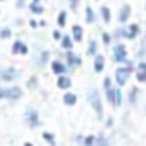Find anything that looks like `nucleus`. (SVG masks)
Segmentation results:
<instances>
[{
    "instance_id": "obj_10",
    "label": "nucleus",
    "mask_w": 146,
    "mask_h": 146,
    "mask_svg": "<svg viewBox=\"0 0 146 146\" xmlns=\"http://www.w3.org/2000/svg\"><path fill=\"white\" fill-rule=\"evenodd\" d=\"M104 66H106V60L102 54H95V60H94V70L95 73H102L104 72Z\"/></svg>"
},
{
    "instance_id": "obj_15",
    "label": "nucleus",
    "mask_w": 146,
    "mask_h": 146,
    "mask_svg": "<svg viewBox=\"0 0 146 146\" xmlns=\"http://www.w3.org/2000/svg\"><path fill=\"white\" fill-rule=\"evenodd\" d=\"M66 60H68V65H70V66H80V65H82V60H80V56L73 54L70 49H68V53H66Z\"/></svg>"
},
{
    "instance_id": "obj_18",
    "label": "nucleus",
    "mask_w": 146,
    "mask_h": 146,
    "mask_svg": "<svg viewBox=\"0 0 146 146\" xmlns=\"http://www.w3.org/2000/svg\"><path fill=\"white\" fill-rule=\"evenodd\" d=\"M100 15H102V19H104V22H106V24H109L110 19H112L110 9H109V7H106V5H102V7H100Z\"/></svg>"
},
{
    "instance_id": "obj_7",
    "label": "nucleus",
    "mask_w": 146,
    "mask_h": 146,
    "mask_svg": "<svg viewBox=\"0 0 146 146\" xmlns=\"http://www.w3.org/2000/svg\"><path fill=\"white\" fill-rule=\"evenodd\" d=\"M119 33H121V34H119L121 37L134 39V37H138V34H139V26H138V24H131L126 31H119Z\"/></svg>"
},
{
    "instance_id": "obj_3",
    "label": "nucleus",
    "mask_w": 146,
    "mask_h": 146,
    "mask_svg": "<svg viewBox=\"0 0 146 146\" xmlns=\"http://www.w3.org/2000/svg\"><path fill=\"white\" fill-rule=\"evenodd\" d=\"M22 97V88L21 87H9V88H0V99H9V100H17Z\"/></svg>"
},
{
    "instance_id": "obj_37",
    "label": "nucleus",
    "mask_w": 146,
    "mask_h": 146,
    "mask_svg": "<svg viewBox=\"0 0 146 146\" xmlns=\"http://www.w3.org/2000/svg\"><path fill=\"white\" fill-rule=\"evenodd\" d=\"M0 2H2V0H0Z\"/></svg>"
},
{
    "instance_id": "obj_17",
    "label": "nucleus",
    "mask_w": 146,
    "mask_h": 146,
    "mask_svg": "<svg viewBox=\"0 0 146 146\" xmlns=\"http://www.w3.org/2000/svg\"><path fill=\"white\" fill-rule=\"evenodd\" d=\"M27 121H29V126L31 127H36L37 124H39V117H37L36 110H29L27 112Z\"/></svg>"
},
{
    "instance_id": "obj_24",
    "label": "nucleus",
    "mask_w": 146,
    "mask_h": 146,
    "mask_svg": "<svg viewBox=\"0 0 146 146\" xmlns=\"http://www.w3.org/2000/svg\"><path fill=\"white\" fill-rule=\"evenodd\" d=\"M97 41H90V46H88V49H87V54H90V56H95L97 54Z\"/></svg>"
},
{
    "instance_id": "obj_5",
    "label": "nucleus",
    "mask_w": 146,
    "mask_h": 146,
    "mask_svg": "<svg viewBox=\"0 0 146 146\" xmlns=\"http://www.w3.org/2000/svg\"><path fill=\"white\" fill-rule=\"evenodd\" d=\"M104 90H106V95H107V102L110 106H114V102H115V88H114L112 80L109 76L104 78Z\"/></svg>"
},
{
    "instance_id": "obj_11",
    "label": "nucleus",
    "mask_w": 146,
    "mask_h": 146,
    "mask_svg": "<svg viewBox=\"0 0 146 146\" xmlns=\"http://www.w3.org/2000/svg\"><path fill=\"white\" fill-rule=\"evenodd\" d=\"M72 39H73V42H80L83 39V29H82V26L75 24L72 27Z\"/></svg>"
},
{
    "instance_id": "obj_34",
    "label": "nucleus",
    "mask_w": 146,
    "mask_h": 146,
    "mask_svg": "<svg viewBox=\"0 0 146 146\" xmlns=\"http://www.w3.org/2000/svg\"><path fill=\"white\" fill-rule=\"evenodd\" d=\"M29 24H31L33 27H36V26H37V22H36V21H29Z\"/></svg>"
},
{
    "instance_id": "obj_38",
    "label": "nucleus",
    "mask_w": 146,
    "mask_h": 146,
    "mask_svg": "<svg viewBox=\"0 0 146 146\" xmlns=\"http://www.w3.org/2000/svg\"><path fill=\"white\" fill-rule=\"evenodd\" d=\"M145 7H146V5H145Z\"/></svg>"
},
{
    "instance_id": "obj_20",
    "label": "nucleus",
    "mask_w": 146,
    "mask_h": 146,
    "mask_svg": "<svg viewBox=\"0 0 146 146\" xmlns=\"http://www.w3.org/2000/svg\"><path fill=\"white\" fill-rule=\"evenodd\" d=\"M61 46L68 51V49H72L73 48V39L72 36H61Z\"/></svg>"
},
{
    "instance_id": "obj_6",
    "label": "nucleus",
    "mask_w": 146,
    "mask_h": 146,
    "mask_svg": "<svg viewBox=\"0 0 146 146\" xmlns=\"http://www.w3.org/2000/svg\"><path fill=\"white\" fill-rule=\"evenodd\" d=\"M15 78H19V72H17L15 68H12V66L0 72V80H2V82H12V80H15Z\"/></svg>"
},
{
    "instance_id": "obj_26",
    "label": "nucleus",
    "mask_w": 146,
    "mask_h": 146,
    "mask_svg": "<svg viewBox=\"0 0 146 146\" xmlns=\"http://www.w3.org/2000/svg\"><path fill=\"white\" fill-rule=\"evenodd\" d=\"M94 146H109V143H107V139H106L104 136H95Z\"/></svg>"
},
{
    "instance_id": "obj_25",
    "label": "nucleus",
    "mask_w": 146,
    "mask_h": 146,
    "mask_svg": "<svg viewBox=\"0 0 146 146\" xmlns=\"http://www.w3.org/2000/svg\"><path fill=\"white\" fill-rule=\"evenodd\" d=\"M115 107H121L122 106V92L119 88H115V102H114Z\"/></svg>"
},
{
    "instance_id": "obj_1",
    "label": "nucleus",
    "mask_w": 146,
    "mask_h": 146,
    "mask_svg": "<svg viewBox=\"0 0 146 146\" xmlns=\"http://www.w3.org/2000/svg\"><path fill=\"white\" fill-rule=\"evenodd\" d=\"M131 70H133V65L127 61L126 66H119V68L114 72V80H115V83H117L119 87H124V85L127 83L129 75H131Z\"/></svg>"
},
{
    "instance_id": "obj_21",
    "label": "nucleus",
    "mask_w": 146,
    "mask_h": 146,
    "mask_svg": "<svg viewBox=\"0 0 146 146\" xmlns=\"http://www.w3.org/2000/svg\"><path fill=\"white\" fill-rule=\"evenodd\" d=\"M42 139H44V141H48V145H49V146L56 145V139H54V134H53V133L44 131V133H42Z\"/></svg>"
},
{
    "instance_id": "obj_31",
    "label": "nucleus",
    "mask_w": 146,
    "mask_h": 146,
    "mask_svg": "<svg viewBox=\"0 0 146 146\" xmlns=\"http://www.w3.org/2000/svg\"><path fill=\"white\" fill-rule=\"evenodd\" d=\"M61 36H63V34H61L60 31H54V33H53V39H56V41H60V39H61Z\"/></svg>"
},
{
    "instance_id": "obj_27",
    "label": "nucleus",
    "mask_w": 146,
    "mask_h": 146,
    "mask_svg": "<svg viewBox=\"0 0 146 146\" xmlns=\"http://www.w3.org/2000/svg\"><path fill=\"white\" fill-rule=\"evenodd\" d=\"M94 143H95V136H85L83 138V146H94Z\"/></svg>"
},
{
    "instance_id": "obj_14",
    "label": "nucleus",
    "mask_w": 146,
    "mask_h": 146,
    "mask_svg": "<svg viewBox=\"0 0 146 146\" xmlns=\"http://www.w3.org/2000/svg\"><path fill=\"white\" fill-rule=\"evenodd\" d=\"M51 70L54 75H63V73H66V66L61 63V61H58V60H54L53 63H51Z\"/></svg>"
},
{
    "instance_id": "obj_30",
    "label": "nucleus",
    "mask_w": 146,
    "mask_h": 146,
    "mask_svg": "<svg viewBox=\"0 0 146 146\" xmlns=\"http://www.w3.org/2000/svg\"><path fill=\"white\" fill-rule=\"evenodd\" d=\"M102 41H104L106 46H110V36L107 34V33H102Z\"/></svg>"
},
{
    "instance_id": "obj_29",
    "label": "nucleus",
    "mask_w": 146,
    "mask_h": 146,
    "mask_svg": "<svg viewBox=\"0 0 146 146\" xmlns=\"http://www.w3.org/2000/svg\"><path fill=\"white\" fill-rule=\"evenodd\" d=\"M136 97H138V88L134 87V88L131 90V95H129V102H131V104H136Z\"/></svg>"
},
{
    "instance_id": "obj_12",
    "label": "nucleus",
    "mask_w": 146,
    "mask_h": 146,
    "mask_svg": "<svg viewBox=\"0 0 146 146\" xmlns=\"http://www.w3.org/2000/svg\"><path fill=\"white\" fill-rule=\"evenodd\" d=\"M136 80L145 83L146 82V61H139L138 65V73H136Z\"/></svg>"
},
{
    "instance_id": "obj_2",
    "label": "nucleus",
    "mask_w": 146,
    "mask_h": 146,
    "mask_svg": "<svg viewBox=\"0 0 146 146\" xmlns=\"http://www.w3.org/2000/svg\"><path fill=\"white\" fill-rule=\"evenodd\" d=\"M88 102H90V106L94 107V110L97 112V117L100 119V117L104 115V107H102L100 95H99L97 90H90V94H88Z\"/></svg>"
},
{
    "instance_id": "obj_4",
    "label": "nucleus",
    "mask_w": 146,
    "mask_h": 146,
    "mask_svg": "<svg viewBox=\"0 0 146 146\" xmlns=\"http://www.w3.org/2000/svg\"><path fill=\"white\" fill-rule=\"evenodd\" d=\"M112 54H114V61L117 63H127V49L124 44H115L112 48Z\"/></svg>"
},
{
    "instance_id": "obj_13",
    "label": "nucleus",
    "mask_w": 146,
    "mask_h": 146,
    "mask_svg": "<svg viewBox=\"0 0 146 146\" xmlns=\"http://www.w3.org/2000/svg\"><path fill=\"white\" fill-rule=\"evenodd\" d=\"M129 15H131V7H129V5H122V7H121V12H119V22H121V24L127 22Z\"/></svg>"
},
{
    "instance_id": "obj_19",
    "label": "nucleus",
    "mask_w": 146,
    "mask_h": 146,
    "mask_svg": "<svg viewBox=\"0 0 146 146\" xmlns=\"http://www.w3.org/2000/svg\"><path fill=\"white\" fill-rule=\"evenodd\" d=\"M29 10H31L33 14L39 15V14H42V12H44V7H41V5H39V2H31V3H29Z\"/></svg>"
},
{
    "instance_id": "obj_36",
    "label": "nucleus",
    "mask_w": 146,
    "mask_h": 146,
    "mask_svg": "<svg viewBox=\"0 0 146 146\" xmlns=\"http://www.w3.org/2000/svg\"><path fill=\"white\" fill-rule=\"evenodd\" d=\"M33 2H39V0H33Z\"/></svg>"
},
{
    "instance_id": "obj_22",
    "label": "nucleus",
    "mask_w": 146,
    "mask_h": 146,
    "mask_svg": "<svg viewBox=\"0 0 146 146\" xmlns=\"http://www.w3.org/2000/svg\"><path fill=\"white\" fill-rule=\"evenodd\" d=\"M85 21H87L88 24H92V22L95 21V14H94V9H92V7H87V9H85Z\"/></svg>"
},
{
    "instance_id": "obj_33",
    "label": "nucleus",
    "mask_w": 146,
    "mask_h": 146,
    "mask_svg": "<svg viewBox=\"0 0 146 146\" xmlns=\"http://www.w3.org/2000/svg\"><path fill=\"white\" fill-rule=\"evenodd\" d=\"M24 2H26V0H17V7H19V9L24 7Z\"/></svg>"
},
{
    "instance_id": "obj_23",
    "label": "nucleus",
    "mask_w": 146,
    "mask_h": 146,
    "mask_svg": "<svg viewBox=\"0 0 146 146\" xmlns=\"http://www.w3.org/2000/svg\"><path fill=\"white\" fill-rule=\"evenodd\" d=\"M56 22H58L60 29H63V27H65V24H66V12H65V10H61V12L58 14V19H56Z\"/></svg>"
},
{
    "instance_id": "obj_8",
    "label": "nucleus",
    "mask_w": 146,
    "mask_h": 146,
    "mask_svg": "<svg viewBox=\"0 0 146 146\" xmlns=\"http://www.w3.org/2000/svg\"><path fill=\"white\" fill-rule=\"evenodd\" d=\"M56 85L61 88V90H70V87H72V78L68 76V75H58V80H56Z\"/></svg>"
},
{
    "instance_id": "obj_16",
    "label": "nucleus",
    "mask_w": 146,
    "mask_h": 146,
    "mask_svg": "<svg viewBox=\"0 0 146 146\" xmlns=\"http://www.w3.org/2000/svg\"><path fill=\"white\" fill-rule=\"evenodd\" d=\"M63 104H65V106H68V107L75 106V104H76V95L72 94V92H66V94L63 95Z\"/></svg>"
},
{
    "instance_id": "obj_9",
    "label": "nucleus",
    "mask_w": 146,
    "mask_h": 146,
    "mask_svg": "<svg viewBox=\"0 0 146 146\" xmlns=\"http://www.w3.org/2000/svg\"><path fill=\"white\" fill-rule=\"evenodd\" d=\"M12 53L14 54H27L29 53V48L22 42V41H15L12 44Z\"/></svg>"
},
{
    "instance_id": "obj_35",
    "label": "nucleus",
    "mask_w": 146,
    "mask_h": 146,
    "mask_svg": "<svg viewBox=\"0 0 146 146\" xmlns=\"http://www.w3.org/2000/svg\"><path fill=\"white\" fill-rule=\"evenodd\" d=\"M24 146H34V145H31V143H24Z\"/></svg>"
},
{
    "instance_id": "obj_32",
    "label": "nucleus",
    "mask_w": 146,
    "mask_h": 146,
    "mask_svg": "<svg viewBox=\"0 0 146 146\" xmlns=\"http://www.w3.org/2000/svg\"><path fill=\"white\" fill-rule=\"evenodd\" d=\"M76 3H78V0H70V7H72L73 10L76 9Z\"/></svg>"
},
{
    "instance_id": "obj_28",
    "label": "nucleus",
    "mask_w": 146,
    "mask_h": 146,
    "mask_svg": "<svg viewBox=\"0 0 146 146\" xmlns=\"http://www.w3.org/2000/svg\"><path fill=\"white\" fill-rule=\"evenodd\" d=\"M10 36H12V31H10L9 27H5V29L0 31V37H2V39H9Z\"/></svg>"
}]
</instances>
